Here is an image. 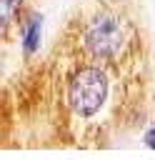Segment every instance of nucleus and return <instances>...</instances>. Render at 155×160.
Returning a JSON list of instances; mask_svg holds the SVG:
<instances>
[{"instance_id": "obj_3", "label": "nucleus", "mask_w": 155, "mask_h": 160, "mask_svg": "<svg viewBox=\"0 0 155 160\" xmlns=\"http://www.w3.org/2000/svg\"><path fill=\"white\" fill-rule=\"evenodd\" d=\"M20 30V48H22V58L30 60L38 50H40V35H42V15L32 8H28L25 18L18 25Z\"/></svg>"}, {"instance_id": "obj_1", "label": "nucleus", "mask_w": 155, "mask_h": 160, "mask_svg": "<svg viewBox=\"0 0 155 160\" xmlns=\"http://www.w3.org/2000/svg\"><path fill=\"white\" fill-rule=\"evenodd\" d=\"M68 32L75 35V48L82 60L115 65L120 60L140 58L142 42L138 22L115 2H98L80 18V25H70Z\"/></svg>"}, {"instance_id": "obj_4", "label": "nucleus", "mask_w": 155, "mask_h": 160, "mask_svg": "<svg viewBox=\"0 0 155 160\" xmlns=\"http://www.w3.org/2000/svg\"><path fill=\"white\" fill-rule=\"evenodd\" d=\"M0 10H2V38H10V28L20 25V20L25 18L28 10H22V0H0Z\"/></svg>"}, {"instance_id": "obj_2", "label": "nucleus", "mask_w": 155, "mask_h": 160, "mask_svg": "<svg viewBox=\"0 0 155 160\" xmlns=\"http://www.w3.org/2000/svg\"><path fill=\"white\" fill-rule=\"evenodd\" d=\"M110 95V78L102 62L85 60L68 72L62 100L72 118H92L102 110Z\"/></svg>"}, {"instance_id": "obj_5", "label": "nucleus", "mask_w": 155, "mask_h": 160, "mask_svg": "<svg viewBox=\"0 0 155 160\" xmlns=\"http://www.w3.org/2000/svg\"><path fill=\"white\" fill-rule=\"evenodd\" d=\"M142 142H145L150 150H155V125H150V128L142 132Z\"/></svg>"}]
</instances>
